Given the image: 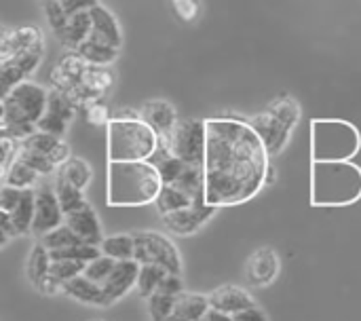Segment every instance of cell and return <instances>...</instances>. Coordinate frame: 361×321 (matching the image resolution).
Listing matches in <instances>:
<instances>
[{
  "mask_svg": "<svg viewBox=\"0 0 361 321\" xmlns=\"http://www.w3.org/2000/svg\"><path fill=\"white\" fill-rule=\"evenodd\" d=\"M271 157L247 121L220 116L205 121V203L233 207L254 199L264 186Z\"/></svg>",
  "mask_w": 361,
  "mask_h": 321,
  "instance_id": "obj_1",
  "label": "cell"
},
{
  "mask_svg": "<svg viewBox=\"0 0 361 321\" xmlns=\"http://www.w3.org/2000/svg\"><path fill=\"white\" fill-rule=\"evenodd\" d=\"M163 188L157 167L148 161H108V205L144 207Z\"/></svg>",
  "mask_w": 361,
  "mask_h": 321,
  "instance_id": "obj_2",
  "label": "cell"
},
{
  "mask_svg": "<svg viewBox=\"0 0 361 321\" xmlns=\"http://www.w3.org/2000/svg\"><path fill=\"white\" fill-rule=\"evenodd\" d=\"M361 199V167L353 161L311 163V205L347 207Z\"/></svg>",
  "mask_w": 361,
  "mask_h": 321,
  "instance_id": "obj_3",
  "label": "cell"
},
{
  "mask_svg": "<svg viewBox=\"0 0 361 321\" xmlns=\"http://www.w3.org/2000/svg\"><path fill=\"white\" fill-rule=\"evenodd\" d=\"M47 95L42 85L23 80L4 97V129L15 142H23L36 131V123L47 110Z\"/></svg>",
  "mask_w": 361,
  "mask_h": 321,
  "instance_id": "obj_4",
  "label": "cell"
},
{
  "mask_svg": "<svg viewBox=\"0 0 361 321\" xmlns=\"http://www.w3.org/2000/svg\"><path fill=\"white\" fill-rule=\"evenodd\" d=\"M108 129V161H148L159 146V135L142 119L112 116Z\"/></svg>",
  "mask_w": 361,
  "mask_h": 321,
  "instance_id": "obj_5",
  "label": "cell"
},
{
  "mask_svg": "<svg viewBox=\"0 0 361 321\" xmlns=\"http://www.w3.org/2000/svg\"><path fill=\"white\" fill-rule=\"evenodd\" d=\"M360 148L361 133L353 123L341 119H315L311 123L313 161H353Z\"/></svg>",
  "mask_w": 361,
  "mask_h": 321,
  "instance_id": "obj_6",
  "label": "cell"
},
{
  "mask_svg": "<svg viewBox=\"0 0 361 321\" xmlns=\"http://www.w3.org/2000/svg\"><path fill=\"white\" fill-rule=\"evenodd\" d=\"M300 121V106L290 95H283L281 99H275L264 112L250 119L247 123L254 127V131L262 138L269 157H277L286 150L292 131L296 129Z\"/></svg>",
  "mask_w": 361,
  "mask_h": 321,
  "instance_id": "obj_7",
  "label": "cell"
},
{
  "mask_svg": "<svg viewBox=\"0 0 361 321\" xmlns=\"http://www.w3.org/2000/svg\"><path fill=\"white\" fill-rule=\"evenodd\" d=\"M159 142L188 165L203 167L205 159V121L199 119H178V123L165 135H159Z\"/></svg>",
  "mask_w": 361,
  "mask_h": 321,
  "instance_id": "obj_8",
  "label": "cell"
},
{
  "mask_svg": "<svg viewBox=\"0 0 361 321\" xmlns=\"http://www.w3.org/2000/svg\"><path fill=\"white\" fill-rule=\"evenodd\" d=\"M133 260L140 265H154L161 267L165 273L182 275V256L176 243L157 231H142L133 233Z\"/></svg>",
  "mask_w": 361,
  "mask_h": 321,
  "instance_id": "obj_9",
  "label": "cell"
},
{
  "mask_svg": "<svg viewBox=\"0 0 361 321\" xmlns=\"http://www.w3.org/2000/svg\"><path fill=\"white\" fill-rule=\"evenodd\" d=\"M76 110H78V106L66 93H61L57 89H49L47 110L40 116V121L36 123V131H42V133H51V135L61 138L68 131V125L74 121Z\"/></svg>",
  "mask_w": 361,
  "mask_h": 321,
  "instance_id": "obj_10",
  "label": "cell"
},
{
  "mask_svg": "<svg viewBox=\"0 0 361 321\" xmlns=\"http://www.w3.org/2000/svg\"><path fill=\"white\" fill-rule=\"evenodd\" d=\"M63 224V212L57 203V197L53 193L51 184H36L34 186V220H32V233L42 237L44 233L57 229Z\"/></svg>",
  "mask_w": 361,
  "mask_h": 321,
  "instance_id": "obj_11",
  "label": "cell"
},
{
  "mask_svg": "<svg viewBox=\"0 0 361 321\" xmlns=\"http://www.w3.org/2000/svg\"><path fill=\"white\" fill-rule=\"evenodd\" d=\"M44 51H25L0 61V99H4L19 83H23L42 61Z\"/></svg>",
  "mask_w": 361,
  "mask_h": 321,
  "instance_id": "obj_12",
  "label": "cell"
},
{
  "mask_svg": "<svg viewBox=\"0 0 361 321\" xmlns=\"http://www.w3.org/2000/svg\"><path fill=\"white\" fill-rule=\"evenodd\" d=\"M216 212H218V207H212V205L203 203V205H190L186 210H178V212L165 214L161 218H163V226L171 235L188 237V235L199 233L214 218Z\"/></svg>",
  "mask_w": 361,
  "mask_h": 321,
  "instance_id": "obj_13",
  "label": "cell"
},
{
  "mask_svg": "<svg viewBox=\"0 0 361 321\" xmlns=\"http://www.w3.org/2000/svg\"><path fill=\"white\" fill-rule=\"evenodd\" d=\"M137 271H140V262H135V260H118L114 265L112 273L102 284L104 307H110V305L118 303L121 298H125L135 288Z\"/></svg>",
  "mask_w": 361,
  "mask_h": 321,
  "instance_id": "obj_14",
  "label": "cell"
},
{
  "mask_svg": "<svg viewBox=\"0 0 361 321\" xmlns=\"http://www.w3.org/2000/svg\"><path fill=\"white\" fill-rule=\"evenodd\" d=\"M245 271H247V281L254 288H267L277 281L281 271V260L273 248H260L250 256Z\"/></svg>",
  "mask_w": 361,
  "mask_h": 321,
  "instance_id": "obj_15",
  "label": "cell"
},
{
  "mask_svg": "<svg viewBox=\"0 0 361 321\" xmlns=\"http://www.w3.org/2000/svg\"><path fill=\"white\" fill-rule=\"evenodd\" d=\"M114 87V74L110 68L104 66H87L82 78H80V91H78V106H87L93 102H102L104 95Z\"/></svg>",
  "mask_w": 361,
  "mask_h": 321,
  "instance_id": "obj_16",
  "label": "cell"
},
{
  "mask_svg": "<svg viewBox=\"0 0 361 321\" xmlns=\"http://www.w3.org/2000/svg\"><path fill=\"white\" fill-rule=\"evenodd\" d=\"M63 224L68 229H72V233L82 241V243H89V246H102L104 241V233H102V222L95 214V210L87 203L85 207L63 216Z\"/></svg>",
  "mask_w": 361,
  "mask_h": 321,
  "instance_id": "obj_17",
  "label": "cell"
},
{
  "mask_svg": "<svg viewBox=\"0 0 361 321\" xmlns=\"http://www.w3.org/2000/svg\"><path fill=\"white\" fill-rule=\"evenodd\" d=\"M207 301H209V309L228 313V315H235L256 305L254 296L245 288H239V286H220L207 296Z\"/></svg>",
  "mask_w": 361,
  "mask_h": 321,
  "instance_id": "obj_18",
  "label": "cell"
},
{
  "mask_svg": "<svg viewBox=\"0 0 361 321\" xmlns=\"http://www.w3.org/2000/svg\"><path fill=\"white\" fill-rule=\"evenodd\" d=\"M89 15H91V28H93L91 34L97 36L99 40L116 47V49H121V44H123V32H121L118 19L114 17V13L106 4L97 2L93 8H89Z\"/></svg>",
  "mask_w": 361,
  "mask_h": 321,
  "instance_id": "obj_19",
  "label": "cell"
},
{
  "mask_svg": "<svg viewBox=\"0 0 361 321\" xmlns=\"http://www.w3.org/2000/svg\"><path fill=\"white\" fill-rule=\"evenodd\" d=\"M19 144L25 146V148H30V150H34V152H38V155H42V157H47V159L55 165V169H57L61 163H66V161L70 159V148H68V144H66L61 138L51 135V133L34 131L30 138H25V140L19 142Z\"/></svg>",
  "mask_w": 361,
  "mask_h": 321,
  "instance_id": "obj_20",
  "label": "cell"
},
{
  "mask_svg": "<svg viewBox=\"0 0 361 321\" xmlns=\"http://www.w3.org/2000/svg\"><path fill=\"white\" fill-rule=\"evenodd\" d=\"M140 119L157 131V135H165L178 123L176 108L165 99H150L140 108Z\"/></svg>",
  "mask_w": 361,
  "mask_h": 321,
  "instance_id": "obj_21",
  "label": "cell"
},
{
  "mask_svg": "<svg viewBox=\"0 0 361 321\" xmlns=\"http://www.w3.org/2000/svg\"><path fill=\"white\" fill-rule=\"evenodd\" d=\"M209 311V301L203 294L182 292L176 296L173 311L167 321H203Z\"/></svg>",
  "mask_w": 361,
  "mask_h": 321,
  "instance_id": "obj_22",
  "label": "cell"
},
{
  "mask_svg": "<svg viewBox=\"0 0 361 321\" xmlns=\"http://www.w3.org/2000/svg\"><path fill=\"white\" fill-rule=\"evenodd\" d=\"M74 51H76L87 63H91V66H104V68L112 66V63L118 59V55H121V49H116V47H112V44L99 40V38L93 36V34H89V38H87L85 42H80Z\"/></svg>",
  "mask_w": 361,
  "mask_h": 321,
  "instance_id": "obj_23",
  "label": "cell"
},
{
  "mask_svg": "<svg viewBox=\"0 0 361 321\" xmlns=\"http://www.w3.org/2000/svg\"><path fill=\"white\" fill-rule=\"evenodd\" d=\"M61 294H68L70 298L82 303V305H91V307H104V294H102V286H97L95 281L87 279L85 275H76L74 279L66 281L61 286Z\"/></svg>",
  "mask_w": 361,
  "mask_h": 321,
  "instance_id": "obj_24",
  "label": "cell"
},
{
  "mask_svg": "<svg viewBox=\"0 0 361 321\" xmlns=\"http://www.w3.org/2000/svg\"><path fill=\"white\" fill-rule=\"evenodd\" d=\"M91 15L89 11H80L74 15H68V23L63 28V32L59 34V42L63 47H68L70 51H74L80 42H85L91 34Z\"/></svg>",
  "mask_w": 361,
  "mask_h": 321,
  "instance_id": "obj_25",
  "label": "cell"
},
{
  "mask_svg": "<svg viewBox=\"0 0 361 321\" xmlns=\"http://www.w3.org/2000/svg\"><path fill=\"white\" fill-rule=\"evenodd\" d=\"M55 176H59L61 180H66L68 184H72L78 190H85L91 184L93 171H91V165L87 161H82L78 157H70L66 163H61L55 169Z\"/></svg>",
  "mask_w": 361,
  "mask_h": 321,
  "instance_id": "obj_26",
  "label": "cell"
},
{
  "mask_svg": "<svg viewBox=\"0 0 361 321\" xmlns=\"http://www.w3.org/2000/svg\"><path fill=\"white\" fill-rule=\"evenodd\" d=\"M13 229L19 235H27L32 233V220H34V188L30 190H21V197L17 201V205L13 207V212H8Z\"/></svg>",
  "mask_w": 361,
  "mask_h": 321,
  "instance_id": "obj_27",
  "label": "cell"
},
{
  "mask_svg": "<svg viewBox=\"0 0 361 321\" xmlns=\"http://www.w3.org/2000/svg\"><path fill=\"white\" fill-rule=\"evenodd\" d=\"M53 176H55V174H53ZM51 186H53V193H55V197H57V203H59L63 216H68V214H72V212H76V210H80V207L87 205L85 190L74 188L72 184H68V182L61 180L59 176L53 178V184H51Z\"/></svg>",
  "mask_w": 361,
  "mask_h": 321,
  "instance_id": "obj_28",
  "label": "cell"
},
{
  "mask_svg": "<svg viewBox=\"0 0 361 321\" xmlns=\"http://www.w3.org/2000/svg\"><path fill=\"white\" fill-rule=\"evenodd\" d=\"M190 205H203V203H195L186 193H182L176 186H167V184H163V188L159 190V195L154 199V207L159 210L161 216L178 212V210H186Z\"/></svg>",
  "mask_w": 361,
  "mask_h": 321,
  "instance_id": "obj_29",
  "label": "cell"
},
{
  "mask_svg": "<svg viewBox=\"0 0 361 321\" xmlns=\"http://www.w3.org/2000/svg\"><path fill=\"white\" fill-rule=\"evenodd\" d=\"M40 182V176L27 167L21 159H13L6 167V174H4V184L13 186V188H19V190H30L34 188L36 184Z\"/></svg>",
  "mask_w": 361,
  "mask_h": 321,
  "instance_id": "obj_30",
  "label": "cell"
},
{
  "mask_svg": "<svg viewBox=\"0 0 361 321\" xmlns=\"http://www.w3.org/2000/svg\"><path fill=\"white\" fill-rule=\"evenodd\" d=\"M49 267H51V254L44 246L36 243L27 256V265H25V273L27 279L34 284V288L49 275Z\"/></svg>",
  "mask_w": 361,
  "mask_h": 321,
  "instance_id": "obj_31",
  "label": "cell"
},
{
  "mask_svg": "<svg viewBox=\"0 0 361 321\" xmlns=\"http://www.w3.org/2000/svg\"><path fill=\"white\" fill-rule=\"evenodd\" d=\"M99 252L112 260H133V237L131 235H112L104 237Z\"/></svg>",
  "mask_w": 361,
  "mask_h": 321,
  "instance_id": "obj_32",
  "label": "cell"
},
{
  "mask_svg": "<svg viewBox=\"0 0 361 321\" xmlns=\"http://www.w3.org/2000/svg\"><path fill=\"white\" fill-rule=\"evenodd\" d=\"M167 273L161 269V267H154V265H140V271H137V279H135V292L137 296H142L144 301L150 298L159 284L163 281Z\"/></svg>",
  "mask_w": 361,
  "mask_h": 321,
  "instance_id": "obj_33",
  "label": "cell"
},
{
  "mask_svg": "<svg viewBox=\"0 0 361 321\" xmlns=\"http://www.w3.org/2000/svg\"><path fill=\"white\" fill-rule=\"evenodd\" d=\"M51 254V260H76V262H91L93 258H97L102 252L97 246H89V243H74V246H68L63 250H57V252H49Z\"/></svg>",
  "mask_w": 361,
  "mask_h": 321,
  "instance_id": "obj_34",
  "label": "cell"
},
{
  "mask_svg": "<svg viewBox=\"0 0 361 321\" xmlns=\"http://www.w3.org/2000/svg\"><path fill=\"white\" fill-rule=\"evenodd\" d=\"M40 246H44L49 252H57V250H63L68 246H74V243H80V239L72 233V229H68L66 224H59L57 229L44 233L38 241Z\"/></svg>",
  "mask_w": 361,
  "mask_h": 321,
  "instance_id": "obj_35",
  "label": "cell"
},
{
  "mask_svg": "<svg viewBox=\"0 0 361 321\" xmlns=\"http://www.w3.org/2000/svg\"><path fill=\"white\" fill-rule=\"evenodd\" d=\"M17 159H21L27 167H32L40 178H47V176L55 174V165L47 157H42V155H38V152H34V150H30V148H25L21 144L17 146Z\"/></svg>",
  "mask_w": 361,
  "mask_h": 321,
  "instance_id": "obj_36",
  "label": "cell"
},
{
  "mask_svg": "<svg viewBox=\"0 0 361 321\" xmlns=\"http://www.w3.org/2000/svg\"><path fill=\"white\" fill-rule=\"evenodd\" d=\"M87 262H76V260H51L49 267V275L57 281V284H66L70 279H74L76 275H82Z\"/></svg>",
  "mask_w": 361,
  "mask_h": 321,
  "instance_id": "obj_37",
  "label": "cell"
},
{
  "mask_svg": "<svg viewBox=\"0 0 361 321\" xmlns=\"http://www.w3.org/2000/svg\"><path fill=\"white\" fill-rule=\"evenodd\" d=\"M146 305H148L150 321H167L169 315H171V311H173L176 296H167V294L154 292L150 298H146Z\"/></svg>",
  "mask_w": 361,
  "mask_h": 321,
  "instance_id": "obj_38",
  "label": "cell"
},
{
  "mask_svg": "<svg viewBox=\"0 0 361 321\" xmlns=\"http://www.w3.org/2000/svg\"><path fill=\"white\" fill-rule=\"evenodd\" d=\"M114 265H116V260H112V258H108V256L99 254L97 258H93L91 262H87V265H85L82 275H85L87 279L95 281L97 286H102V284L108 279V275L112 273Z\"/></svg>",
  "mask_w": 361,
  "mask_h": 321,
  "instance_id": "obj_39",
  "label": "cell"
},
{
  "mask_svg": "<svg viewBox=\"0 0 361 321\" xmlns=\"http://www.w3.org/2000/svg\"><path fill=\"white\" fill-rule=\"evenodd\" d=\"M42 11H44V19L51 28V32L59 38V34L63 32L66 23H68V13L63 11L59 0H42Z\"/></svg>",
  "mask_w": 361,
  "mask_h": 321,
  "instance_id": "obj_40",
  "label": "cell"
},
{
  "mask_svg": "<svg viewBox=\"0 0 361 321\" xmlns=\"http://www.w3.org/2000/svg\"><path fill=\"white\" fill-rule=\"evenodd\" d=\"M176 17L184 23H190L199 15V0H169Z\"/></svg>",
  "mask_w": 361,
  "mask_h": 321,
  "instance_id": "obj_41",
  "label": "cell"
},
{
  "mask_svg": "<svg viewBox=\"0 0 361 321\" xmlns=\"http://www.w3.org/2000/svg\"><path fill=\"white\" fill-rule=\"evenodd\" d=\"M85 110H87V121H89L91 125H97V127L108 125V121H110V112H108V108H106L102 102L87 104V106H85Z\"/></svg>",
  "mask_w": 361,
  "mask_h": 321,
  "instance_id": "obj_42",
  "label": "cell"
},
{
  "mask_svg": "<svg viewBox=\"0 0 361 321\" xmlns=\"http://www.w3.org/2000/svg\"><path fill=\"white\" fill-rule=\"evenodd\" d=\"M157 292L161 294H167V296H180L184 292V281H182V275H171L167 273L163 277V281L159 284Z\"/></svg>",
  "mask_w": 361,
  "mask_h": 321,
  "instance_id": "obj_43",
  "label": "cell"
},
{
  "mask_svg": "<svg viewBox=\"0 0 361 321\" xmlns=\"http://www.w3.org/2000/svg\"><path fill=\"white\" fill-rule=\"evenodd\" d=\"M19 197H21L19 188H13L8 184H0V210L2 212H13V207L17 205Z\"/></svg>",
  "mask_w": 361,
  "mask_h": 321,
  "instance_id": "obj_44",
  "label": "cell"
},
{
  "mask_svg": "<svg viewBox=\"0 0 361 321\" xmlns=\"http://www.w3.org/2000/svg\"><path fill=\"white\" fill-rule=\"evenodd\" d=\"M13 28L0 25V61L13 57Z\"/></svg>",
  "mask_w": 361,
  "mask_h": 321,
  "instance_id": "obj_45",
  "label": "cell"
},
{
  "mask_svg": "<svg viewBox=\"0 0 361 321\" xmlns=\"http://www.w3.org/2000/svg\"><path fill=\"white\" fill-rule=\"evenodd\" d=\"M59 2H61V6H63V11H66L68 15H74V13L93 8L99 0H59Z\"/></svg>",
  "mask_w": 361,
  "mask_h": 321,
  "instance_id": "obj_46",
  "label": "cell"
},
{
  "mask_svg": "<svg viewBox=\"0 0 361 321\" xmlns=\"http://www.w3.org/2000/svg\"><path fill=\"white\" fill-rule=\"evenodd\" d=\"M233 317L237 321H269L267 313H264L258 305H254V307H250V309H245V311H239V313H235Z\"/></svg>",
  "mask_w": 361,
  "mask_h": 321,
  "instance_id": "obj_47",
  "label": "cell"
},
{
  "mask_svg": "<svg viewBox=\"0 0 361 321\" xmlns=\"http://www.w3.org/2000/svg\"><path fill=\"white\" fill-rule=\"evenodd\" d=\"M36 290H38L40 294H44V296H55V294H61V284H57L51 275H47V277L36 286Z\"/></svg>",
  "mask_w": 361,
  "mask_h": 321,
  "instance_id": "obj_48",
  "label": "cell"
},
{
  "mask_svg": "<svg viewBox=\"0 0 361 321\" xmlns=\"http://www.w3.org/2000/svg\"><path fill=\"white\" fill-rule=\"evenodd\" d=\"M0 231H2V233H6L11 239H13V237H17V233H15V229H13V222H11L8 212H2V210H0Z\"/></svg>",
  "mask_w": 361,
  "mask_h": 321,
  "instance_id": "obj_49",
  "label": "cell"
},
{
  "mask_svg": "<svg viewBox=\"0 0 361 321\" xmlns=\"http://www.w3.org/2000/svg\"><path fill=\"white\" fill-rule=\"evenodd\" d=\"M203 321H237V320H235L233 315H228V313H220V311H214V309H209Z\"/></svg>",
  "mask_w": 361,
  "mask_h": 321,
  "instance_id": "obj_50",
  "label": "cell"
},
{
  "mask_svg": "<svg viewBox=\"0 0 361 321\" xmlns=\"http://www.w3.org/2000/svg\"><path fill=\"white\" fill-rule=\"evenodd\" d=\"M4 119H6V108H4V99H0V127H4Z\"/></svg>",
  "mask_w": 361,
  "mask_h": 321,
  "instance_id": "obj_51",
  "label": "cell"
},
{
  "mask_svg": "<svg viewBox=\"0 0 361 321\" xmlns=\"http://www.w3.org/2000/svg\"><path fill=\"white\" fill-rule=\"evenodd\" d=\"M8 239H11V237H8L6 233H2V231H0V248H4V246L8 243Z\"/></svg>",
  "mask_w": 361,
  "mask_h": 321,
  "instance_id": "obj_52",
  "label": "cell"
},
{
  "mask_svg": "<svg viewBox=\"0 0 361 321\" xmlns=\"http://www.w3.org/2000/svg\"><path fill=\"white\" fill-rule=\"evenodd\" d=\"M89 321H104V320H89Z\"/></svg>",
  "mask_w": 361,
  "mask_h": 321,
  "instance_id": "obj_53",
  "label": "cell"
}]
</instances>
